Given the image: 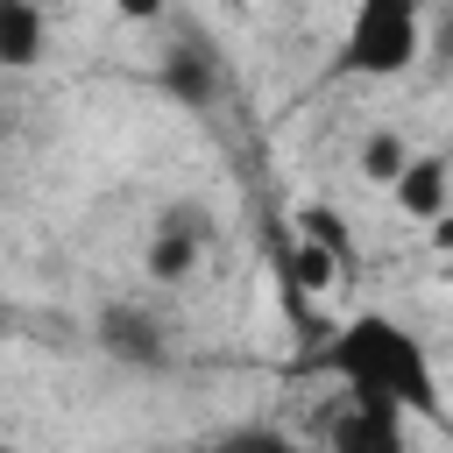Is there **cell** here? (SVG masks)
Instances as JSON below:
<instances>
[{
  "label": "cell",
  "mask_w": 453,
  "mask_h": 453,
  "mask_svg": "<svg viewBox=\"0 0 453 453\" xmlns=\"http://www.w3.org/2000/svg\"><path fill=\"white\" fill-rule=\"evenodd\" d=\"M326 368L354 389V403H375V411H396V418H439V368H432V347L389 319V311H354L333 347H326Z\"/></svg>",
  "instance_id": "obj_1"
},
{
  "label": "cell",
  "mask_w": 453,
  "mask_h": 453,
  "mask_svg": "<svg viewBox=\"0 0 453 453\" xmlns=\"http://www.w3.org/2000/svg\"><path fill=\"white\" fill-rule=\"evenodd\" d=\"M425 50V0H354L340 28V71L403 78Z\"/></svg>",
  "instance_id": "obj_2"
},
{
  "label": "cell",
  "mask_w": 453,
  "mask_h": 453,
  "mask_svg": "<svg viewBox=\"0 0 453 453\" xmlns=\"http://www.w3.org/2000/svg\"><path fill=\"white\" fill-rule=\"evenodd\" d=\"M389 198H396V212H411V219H425V226H432V219L453 205V163H446V156H418V149H411V163L396 170Z\"/></svg>",
  "instance_id": "obj_3"
},
{
  "label": "cell",
  "mask_w": 453,
  "mask_h": 453,
  "mask_svg": "<svg viewBox=\"0 0 453 453\" xmlns=\"http://www.w3.org/2000/svg\"><path fill=\"white\" fill-rule=\"evenodd\" d=\"M42 35H50V21L35 0H0V71L42 64Z\"/></svg>",
  "instance_id": "obj_4"
},
{
  "label": "cell",
  "mask_w": 453,
  "mask_h": 453,
  "mask_svg": "<svg viewBox=\"0 0 453 453\" xmlns=\"http://www.w3.org/2000/svg\"><path fill=\"white\" fill-rule=\"evenodd\" d=\"M198 248H205V226H191V219H163V226H156V241H149V276H156V283L191 276Z\"/></svg>",
  "instance_id": "obj_5"
},
{
  "label": "cell",
  "mask_w": 453,
  "mask_h": 453,
  "mask_svg": "<svg viewBox=\"0 0 453 453\" xmlns=\"http://www.w3.org/2000/svg\"><path fill=\"white\" fill-rule=\"evenodd\" d=\"M403 163H411V142H403L396 127H375V134L361 142V177H368V184H382V191H389Z\"/></svg>",
  "instance_id": "obj_6"
},
{
  "label": "cell",
  "mask_w": 453,
  "mask_h": 453,
  "mask_svg": "<svg viewBox=\"0 0 453 453\" xmlns=\"http://www.w3.org/2000/svg\"><path fill=\"white\" fill-rule=\"evenodd\" d=\"M297 234H311V241H326V248H340V255L354 262V241H347V219H333L326 205H304V212H297Z\"/></svg>",
  "instance_id": "obj_7"
},
{
  "label": "cell",
  "mask_w": 453,
  "mask_h": 453,
  "mask_svg": "<svg viewBox=\"0 0 453 453\" xmlns=\"http://www.w3.org/2000/svg\"><path fill=\"white\" fill-rule=\"evenodd\" d=\"M120 21H156V14H170V0H106Z\"/></svg>",
  "instance_id": "obj_8"
},
{
  "label": "cell",
  "mask_w": 453,
  "mask_h": 453,
  "mask_svg": "<svg viewBox=\"0 0 453 453\" xmlns=\"http://www.w3.org/2000/svg\"><path fill=\"white\" fill-rule=\"evenodd\" d=\"M446 283H453V255H446Z\"/></svg>",
  "instance_id": "obj_9"
}]
</instances>
